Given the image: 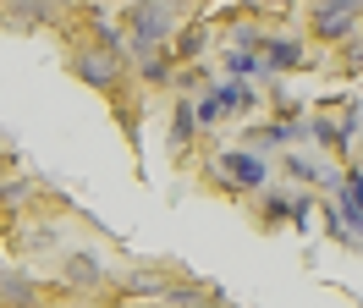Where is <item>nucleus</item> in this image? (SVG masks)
Instances as JSON below:
<instances>
[{
    "label": "nucleus",
    "instance_id": "1",
    "mask_svg": "<svg viewBox=\"0 0 363 308\" xmlns=\"http://www.w3.org/2000/svg\"><path fill=\"white\" fill-rule=\"evenodd\" d=\"M165 39H171V0H133L121 11V50L133 61L155 55Z\"/></svg>",
    "mask_w": 363,
    "mask_h": 308
},
{
    "label": "nucleus",
    "instance_id": "2",
    "mask_svg": "<svg viewBox=\"0 0 363 308\" xmlns=\"http://www.w3.org/2000/svg\"><path fill=\"white\" fill-rule=\"evenodd\" d=\"M72 77L89 88H105L111 94L116 83H121V50H111V44H94V50H77L72 55Z\"/></svg>",
    "mask_w": 363,
    "mask_h": 308
},
{
    "label": "nucleus",
    "instance_id": "3",
    "mask_svg": "<svg viewBox=\"0 0 363 308\" xmlns=\"http://www.w3.org/2000/svg\"><path fill=\"white\" fill-rule=\"evenodd\" d=\"M215 171H220V176H231V187H264L270 165L259 160V149H226Z\"/></svg>",
    "mask_w": 363,
    "mask_h": 308
},
{
    "label": "nucleus",
    "instance_id": "4",
    "mask_svg": "<svg viewBox=\"0 0 363 308\" xmlns=\"http://www.w3.org/2000/svg\"><path fill=\"white\" fill-rule=\"evenodd\" d=\"M61 281H67L72 292H99V286H105V259L89 253V248H77V253H67V264H61Z\"/></svg>",
    "mask_w": 363,
    "mask_h": 308
},
{
    "label": "nucleus",
    "instance_id": "5",
    "mask_svg": "<svg viewBox=\"0 0 363 308\" xmlns=\"http://www.w3.org/2000/svg\"><path fill=\"white\" fill-rule=\"evenodd\" d=\"M358 33V11L347 6H314V39H352Z\"/></svg>",
    "mask_w": 363,
    "mask_h": 308
},
{
    "label": "nucleus",
    "instance_id": "6",
    "mask_svg": "<svg viewBox=\"0 0 363 308\" xmlns=\"http://www.w3.org/2000/svg\"><path fill=\"white\" fill-rule=\"evenodd\" d=\"M61 17L55 0H6V22L11 28H45V22Z\"/></svg>",
    "mask_w": 363,
    "mask_h": 308
},
{
    "label": "nucleus",
    "instance_id": "7",
    "mask_svg": "<svg viewBox=\"0 0 363 308\" xmlns=\"http://www.w3.org/2000/svg\"><path fill=\"white\" fill-rule=\"evenodd\" d=\"M259 61H264V72H281V66H303L308 55H303L297 39H264V55H259Z\"/></svg>",
    "mask_w": 363,
    "mask_h": 308
},
{
    "label": "nucleus",
    "instance_id": "8",
    "mask_svg": "<svg viewBox=\"0 0 363 308\" xmlns=\"http://www.w3.org/2000/svg\"><path fill=\"white\" fill-rule=\"evenodd\" d=\"M193 121H199V110L182 99V105L171 110V149H187V143H193Z\"/></svg>",
    "mask_w": 363,
    "mask_h": 308
},
{
    "label": "nucleus",
    "instance_id": "9",
    "mask_svg": "<svg viewBox=\"0 0 363 308\" xmlns=\"http://www.w3.org/2000/svg\"><path fill=\"white\" fill-rule=\"evenodd\" d=\"M171 61H193L199 50H204V28H182V33H171Z\"/></svg>",
    "mask_w": 363,
    "mask_h": 308
},
{
    "label": "nucleus",
    "instance_id": "10",
    "mask_svg": "<svg viewBox=\"0 0 363 308\" xmlns=\"http://www.w3.org/2000/svg\"><path fill=\"white\" fill-rule=\"evenodd\" d=\"M286 138H297V127H286V121H270V127H248V149H275V143H286Z\"/></svg>",
    "mask_w": 363,
    "mask_h": 308
},
{
    "label": "nucleus",
    "instance_id": "11",
    "mask_svg": "<svg viewBox=\"0 0 363 308\" xmlns=\"http://www.w3.org/2000/svg\"><path fill=\"white\" fill-rule=\"evenodd\" d=\"M0 297H11V303H33L39 286L28 281V275H17V270H6V275H0Z\"/></svg>",
    "mask_w": 363,
    "mask_h": 308
},
{
    "label": "nucleus",
    "instance_id": "12",
    "mask_svg": "<svg viewBox=\"0 0 363 308\" xmlns=\"http://www.w3.org/2000/svg\"><path fill=\"white\" fill-rule=\"evenodd\" d=\"M138 77L160 88L165 77H171V55H160V50H155V55H143V61H138Z\"/></svg>",
    "mask_w": 363,
    "mask_h": 308
},
{
    "label": "nucleus",
    "instance_id": "13",
    "mask_svg": "<svg viewBox=\"0 0 363 308\" xmlns=\"http://www.w3.org/2000/svg\"><path fill=\"white\" fill-rule=\"evenodd\" d=\"M28 193H33L28 182H0V204H23Z\"/></svg>",
    "mask_w": 363,
    "mask_h": 308
},
{
    "label": "nucleus",
    "instance_id": "14",
    "mask_svg": "<svg viewBox=\"0 0 363 308\" xmlns=\"http://www.w3.org/2000/svg\"><path fill=\"white\" fill-rule=\"evenodd\" d=\"M286 209H292V204H286V193H270V198H264V220H281Z\"/></svg>",
    "mask_w": 363,
    "mask_h": 308
},
{
    "label": "nucleus",
    "instance_id": "15",
    "mask_svg": "<svg viewBox=\"0 0 363 308\" xmlns=\"http://www.w3.org/2000/svg\"><path fill=\"white\" fill-rule=\"evenodd\" d=\"M347 66L363 72V33H352V44H347Z\"/></svg>",
    "mask_w": 363,
    "mask_h": 308
},
{
    "label": "nucleus",
    "instance_id": "16",
    "mask_svg": "<svg viewBox=\"0 0 363 308\" xmlns=\"http://www.w3.org/2000/svg\"><path fill=\"white\" fill-rule=\"evenodd\" d=\"M270 6H292V0H270Z\"/></svg>",
    "mask_w": 363,
    "mask_h": 308
}]
</instances>
